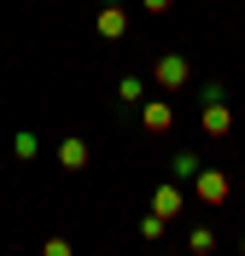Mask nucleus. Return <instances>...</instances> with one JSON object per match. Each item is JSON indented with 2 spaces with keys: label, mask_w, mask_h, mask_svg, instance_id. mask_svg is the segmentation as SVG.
<instances>
[{
  "label": "nucleus",
  "mask_w": 245,
  "mask_h": 256,
  "mask_svg": "<svg viewBox=\"0 0 245 256\" xmlns=\"http://www.w3.org/2000/svg\"><path fill=\"white\" fill-rule=\"evenodd\" d=\"M65 163H70V169H82V163H88V146H82V140H65Z\"/></svg>",
  "instance_id": "f257e3e1"
},
{
  "label": "nucleus",
  "mask_w": 245,
  "mask_h": 256,
  "mask_svg": "<svg viewBox=\"0 0 245 256\" xmlns=\"http://www.w3.org/2000/svg\"><path fill=\"white\" fill-rule=\"evenodd\" d=\"M158 76H163V82H181V76H187V64H181V58H163Z\"/></svg>",
  "instance_id": "f03ea898"
},
{
  "label": "nucleus",
  "mask_w": 245,
  "mask_h": 256,
  "mask_svg": "<svg viewBox=\"0 0 245 256\" xmlns=\"http://www.w3.org/2000/svg\"><path fill=\"white\" fill-rule=\"evenodd\" d=\"M158 210H169V216H175V210H181V192H175V186H163V192H158Z\"/></svg>",
  "instance_id": "7ed1b4c3"
}]
</instances>
